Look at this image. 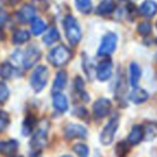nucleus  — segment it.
I'll return each instance as SVG.
<instances>
[{"mask_svg":"<svg viewBox=\"0 0 157 157\" xmlns=\"http://www.w3.org/2000/svg\"><path fill=\"white\" fill-rule=\"evenodd\" d=\"M64 30H65V34L67 37L68 42L72 45H76L79 43L81 39V30L78 25V21H76L75 17L72 15H67L63 21Z\"/></svg>","mask_w":157,"mask_h":157,"instance_id":"1","label":"nucleus"},{"mask_svg":"<svg viewBox=\"0 0 157 157\" xmlns=\"http://www.w3.org/2000/svg\"><path fill=\"white\" fill-rule=\"evenodd\" d=\"M48 123L46 121H43L39 127L36 128L35 132L33 134L32 139L30 141V145L35 152L42 150L46 144L48 140Z\"/></svg>","mask_w":157,"mask_h":157,"instance_id":"2","label":"nucleus"},{"mask_svg":"<svg viewBox=\"0 0 157 157\" xmlns=\"http://www.w3.org/2000/svg\"><path fill=\"white\" fill-rule=\"evenodd\" d=\"M72 58V52L64 45L57 46L48 55V60L54 66H63Z\"/></svg>","mask_w":157,"mask_h":157,"instance_id":"3","label":"nucleus"},{"mask_svg":"<svg viewBox=\"0 0 157 157\" xmlns=\"http://www.w3.org/2000/svg\"><path fill=\"white\" fill-rule=\"evenodd\" d=\"M48 77H49V73H48V70L46 66L40 65L33 71L32 76H31V80H30V83H31L32 89L34 90L35 92H41L44 88L46 87L48 82Z\"/></svg>","mask_w":157,"mask_h":157,"instance_id":"4","label":"nucleus"},{"mask_svg":"<svg viewBox=\"0 0 157 157\" xmlns=\"http://www.w3.org/2000/svg\"><path fill=\"white\" fill-rule=\"evenodd\" d=\"M119 117L114 116L113 118H111L109 120V122L106 124V126L104 127L103 132L101 134V137H99V140H101V143L104 145H109L112 143L114 139V136H116V132L119 128Z\"/></svg>","mask_w":157,"mask_h":157,"instance_id":"5","label":"nucleus"},{"mask_svg":"<svg viewBox=\"0 0 157 157\" xmlns=\"http://www.w3.org/2000/svg\"><path fill=\"white\" fill-rule=\"evenodd\" d=\"M117 35L112 32H108L107 34L104 35L101 40V46L97 50L98 56H109L116 50L117 47Z\"/></svg>","mask_w":157,"mask_h":157,"instance_id":"6","label":"nucleus"},{"mask_svg":"<svg viewBox=\"0 0 157 157\" xmlns=\"http://www.w3.org/2000/svg\"><path fill=\"white\" fill-rule=\"evenodd\" d=\"M111 101L108 98H98L93 105V116L96 120L107 117L111 110Z\"/></svg>","mask_w":157,"mask_h":157,"instance_id":"7","label":"nucleus"},{"mask_svg":"<svg viewBox=\"0 0 157 157\" xmlns=\"http://www.w3.org/2000/svg\"><path fill=\"white\" fill-rule=\"evenodd\" d=\"M88 135V132L82 125L79 124H67L64 128V136L67 140L73 139H85Z\"/></svg>","mask_w":157,"mask_h":157,"instance_id":"8","label":"nucleus"},{"mask_svg":"<svg viewBox=\"0 0 157 157\" xmlns=\"http://www.w3.org/2000/svg\"><path fill=\"white\" fill-rule=\"evenodd\" d=\"M41 58V50L36 46H30L23 57V65L25 68H30Z\"/></svg>","mask_w":157,"mask_h":157,"instance_id":"9","label":"nucleus"},{"mask_svg":"<svg viewBox=\"0 0 157 157\" xmlns=\"http://www.w3.org/2000/svg\"><path fill=\"white\" fill-rule=\"evenodd\" d=\"M112 75V62L109 59L103 60L97 65L96 76L97 79L101 81H106L111 77Z\"/></svg>","mask_w":157,"mask_h":157,"instance_id":"10","label":"nucleus"},{"mask_svg":"<svg viewBox=\"0 0 157 157\" xmlns=\"http://www.w3.org/2000/svg\"><path fill=\"white\" fill-rule=\"evenodd\" d=\"M19 147L18 141L11 139L6 141H0V154L4 156H13Z\"/></svg>","mask_w":157,"mask_h":157,"instance_id":"11","label":"nucleus"},{"mask_svg":"<svg viewBox=\"0 0 157 157\" xmlns=\"http://www.w3.org/2000/svg\"><path fill=\"white\" fill-rule=\"evenodd\" d=\"M66 81H67V74H66V72H64V71L58 72L56 78H55L54 85H52V94L61 93V91L65 88Z\"/></svg>","mask_w":157,"mask_h":157,"instance_id":"12","label":"nucleus"},{"mask_svg":"<svg viewBox=\"0 0 157 157\" xmlns=\"http://www.w3.org/2000/svg\"><path fill=\"white\" fill-rule=\"evenodd\" d=\"M35 15V9L34 6L26 4L24 6L21 10L17 13V17L21 23H29L30 21H32L33 17Z\"/></svg>","mask_w":157,"mask_h":157,"instance_id":"13","label":"nucleus"},{"mask_svg":"<svg viewBox=\"0 0 157 157\" xmlns=\"http://www.w3.org/2000/svg\"><path fill=\"white\" fill-rule=\"evenodd\" d=\"M52 105L54 108L57 111L61 112H65L68 109V101L67 98L65 97V95H63L62 93H58V94H54V98H52Z\"/></svg>","mask_w":157,"mask_h":157,"instance_id":"14","label":"nucleus"},{"mask_svg":"<svg viewBox=\"0 0 157 157\" xmlns=\"http://www.w3.org/2000/svg\"><path fill=\"white\" fill-rule=\"evenodd\" d=\"M140 12L145 17H153L157 13V3L154 0H145L141 4Z\"/></svg>","mask_w":157,"mask_h":157,"instance_id":"15","label":"nucleus"},{"mask_svg":"<svg viewBox=\"0 0 157 157\" xmlns=\"http://www.w3.org/2000/svg\"><path fill=\"white\" fill-rule=\"evenodd\" d=\"M143 139L147 141H152L157 137V123L147 122L142 126Z\"/></svg>","mask_w":157,"mask_h":157,"instance_id":"16","label":"nucleus"},{"mask_svg":"<svg viewBox=\"0 0 157 157\" xmlns=\"http://www.w3.org/2000/svg\"><path fill=\"white\" fill-rule=\"evenodd\" d=\"M143 139V130L142 126L140 125H135L132 128V132H129L127 137V143L130 144H138L142 141Z\"/></svg>","mask_w":157,"mask_h":157,"instance_id":"17","label":"nucleus"},{"mask_svg":"<svg viewBox=\"0 0 157 157\" xmlns=\"http://www.w3.org/2000/svg\"><path fill=\"white\" fill-rule=\"evenodd\" d=\"M149 98V94L145 90L140 88H135L129 94V99L135 104H142Z\"/></svg>","mask_w":157,"mask_h":157,"instance_id":"18","label":"nucleus"},{"mask_svg":"<svg viewBox=\"0 0 157 157\" xmlns=\"http://www.w3.org/2000/svg\"><path fill=\"white\" fill-rule=\"evenodd\" d=\"M129 72H130V85L134 88H137L139 83V80L141 78V70L137 63L132 62L130 63L129 66Z\"/></svg>","mask_w":157,"mask_h":157,"instance_id":"19","label":"nucleus"},{"mask_svg":"<svg viewBox=\"0 0 157 157\" xmlns=\"http://www.w3.org/2000/svg\"><path fill=\"white\" fill-rule=\"evenodd\" d=\"M59 40H60V34H59V31L57 30V28L55 27L50 28L43 36V42L46 45H52L54 43L58 42Z\"/></svg>","mask_w":157,"mask_h":157,"instance_id":"20","label":"nucleus"},{"mask_svg":"<svg viewBox=\"0 0 157 157\" xmlns=\"http://www.w3.org/2000/svg\"><path fill=\"white\" fill-rule=\"evenodd\" d=\"M36 125V119L33 116H28L23 123V135L24 136H29L34 130Z\"/></svg>","mask_w":157,"mask_h":157,"instance_id":"21","label":"nucleus"},{"mask_svg":"<svg viewBox=\"0 0 157 157\" xmlns=\"http://www.w3.org/2000/svg\"><path fill=\"white\" fill-rule=\"evenodd\" d=\"M30 39V33L27 30H16L13 34V43L14 44H24Z\"/></svg>","mask_w":157,"mask_h":157,"instance_id":"22","label":"nucleus"},{"mask_svg":"<svg viewBox=\"0 0 157 157\" xmlns=\"http://www.w3.org/2000/svg\"><path fill=\"white\" fill-rule=\"evenodd\" d=\"M114 10V3L112 1H104L97 6L96 13L98 15H107Z\"/></svg>","mask_w":157,"mask_h":157,"instance_id":"23","label":"nucleus"},{"mask_svg":"<svg viewBox=\"0 0 157 157\" xmlns=\"http://www.w3.org/2000/svg\"><path fill=\"white\" fill-rule=\"evenodd\" d=\"M76 8L79 12L83 14H89L92 11V1L91 0H75Z\"/></svg>","mask_w":157,"mask_h":157,"instance_id":"24","label":"nucleus"},{"mask_svg":"<svg viewBox=\"0 0 157 157\" xmlns=\"http://www.w3.org/2000/svg\"><path fill=\"white\" fill-rule=\"evenodd\" d=\"M13 72H14V70H13V66L10 63L4 62L0 64V77L2 79L11 78L13 75Z\"/></svg>","mask_w":157,"mask_h":157,"instance_id":"25","label":"nucleus"},{"mask_svg":"<svg viewBox=\"0 0 157 157\" xmlns=\"http://www.w3.org/2000/svg\"><path fill=\"white\" fill-rule=\"evenodd\" d=\"M129 152V145L125 141H121L117 144L116 150H114V153L118 157H125Z\"/></svg>","mask_w":157,"mask_h":157,"instance_id":"26","label":"nucleus"},{"mask_svg":"<svg viewBox=\"0 0 157 157\" xmlns=\"http://www.w3.org/2000/svg\"><path fill=\"white\" fill-rule=\"evenodd\" d=\"M46 29V25L42 19L40 18H36L33 21L32 23V26H31V30H32V33L35 35H39L41 34L44 30Z\"/></svg>","mask_w":157,"mask_h":157,"instance_id":"27","label":"nucleus"},{"mask_svg":"<svg viewBox=\"0 0 157 157\" xmlns=\"http://www.w3.org/2000/svg\"><path fill=\"white\" fill-rule=\"evenodd\" d=\"M73 151L76 153V155L78 157H89V147L83 143L75 144L74 147H73Z\"/></svg>","mask_w":157,"mask_h":157,"instance_id":"28","label":"nucleus"},{"mask_svg":"<svg viewBox=\"0 0 157 157\" xmlns=\"http://www.w3.org/2000/svg\"><path fill=\"white\" fill-rule=\"evenodd\" d=\"M10 122H11V119L8 112L3 111V110H0V132H4L9 127Z\"/></svg>","mask_w":157,"mask_h":157,"instance_id":"29","label":"nucleus"},{"mask_svg":"<svg viewBox=\"0 0 157 157\" xmlns=\"http://www.w3.org/2000/svg\"><path fill=\"white\" fill-rule=\"evenodd\" d=\"M138 32L140 33L143 36H147V34H150L152 31V25L149 23V21H142L138 25V28H137Z\"/></svg>","mask_w":157,"mask_h":157,"instance_id":"30","label":"nucleus"},{"mask_svg":"<svg viewBox=\"0 0 157 157\" xmlns=\"http://www.w3.org/2000/svg\"><path fill=\"white\" fill-rule=\"evenodd\" d=\"M9 96H10V91H9L8 87L0 81V104L6 103L8 101Z\"/></svg>","mask_w":157,"mask_h":157,"instance_id":"31","label":"nucleus"},{"mask_svg":"<svg viewBox=\"0 0 157 157\" xmlns=\"http://www.w3.org/2000/svg\"><path fill=\"white\" fill-rule=\"evenodd\" d=\"M6 21H8V15L6 13H0V27H2Z\"/></svg>","mask_w":157,"mask_h":157,"instance_id":"32","label":"nucleus"},{"mask_svg":"<svg viewBox=\"0 0 157 157\" xmlns=\"http://www.w3.org/2000/svg\"><path fill=\"white\" fill-rule=\"evenodd\" d=\"M4 1H6L8 4H10V6H14V4L18 3L21 0H4Z\"/></svg>","mask_w":157,"mask_h":157,"instance_id":"33","label":"nucleus"},{"mask_svg":"<svg viewBox=\"0 0 157 157\" xmlns=\"http://www.w3.org/2000/svg\"><path fill=\"white\" fill-rule=\"evenodd\" d=\"M1 9H2V2H1V0H0V11H1Z\"/></svg>","mask_w":157,"mask_h":157,"instance_id":"34","label":"nucleus"},{"mask_svg":"<svg viewBox=\"0 0 157 157\" xmlns=\"http://www.w3.org/2000/svg\"><path fill=\"white\" fill-rule=\"evenodd\" d=\"M62 157H72V156H68V155H65V156H62Z\"/></svg>","mask_w":157,"mask_h":157,"instance_id":"35","label":"nucleus"},{"mask_svg":"<svg viewBox=\"0 0 157 157\" xmlns=\"http://www.w3.org/2000/svg\"><path fill=\"white\" fill-rule=\"evenodd\" d=\"M12 157H23V156H12Z\"/></svg>","mask_w":157,"mask_h":157,"instance_id":"36","label":"nucleus"},{"mask_svg":"<svg viewBox=\"0 0 157 157\" xmlns=\"http://www.w3.org/2000/svg\"><path fill=\"white\" fill-rule=\"evenodd\" d=\"M121 1H128V0H121Z\"/></svg>","mask_w":157,"mask_h":157,"instance_id":"37","label":"nucleus"},{"mask_svg":"<svg viewBox=\"0 0 157 157\" xmlns=\"http://www.w3.org/2000/svg\"><path fill=\"white\" fill-rule=\"evenodd\" d=\"M156 26H157V23H156Z\"/></svg>","mask_w":157,"mask_h":157,"instance_id":"38","label":"nucleus"}]
</instances>
